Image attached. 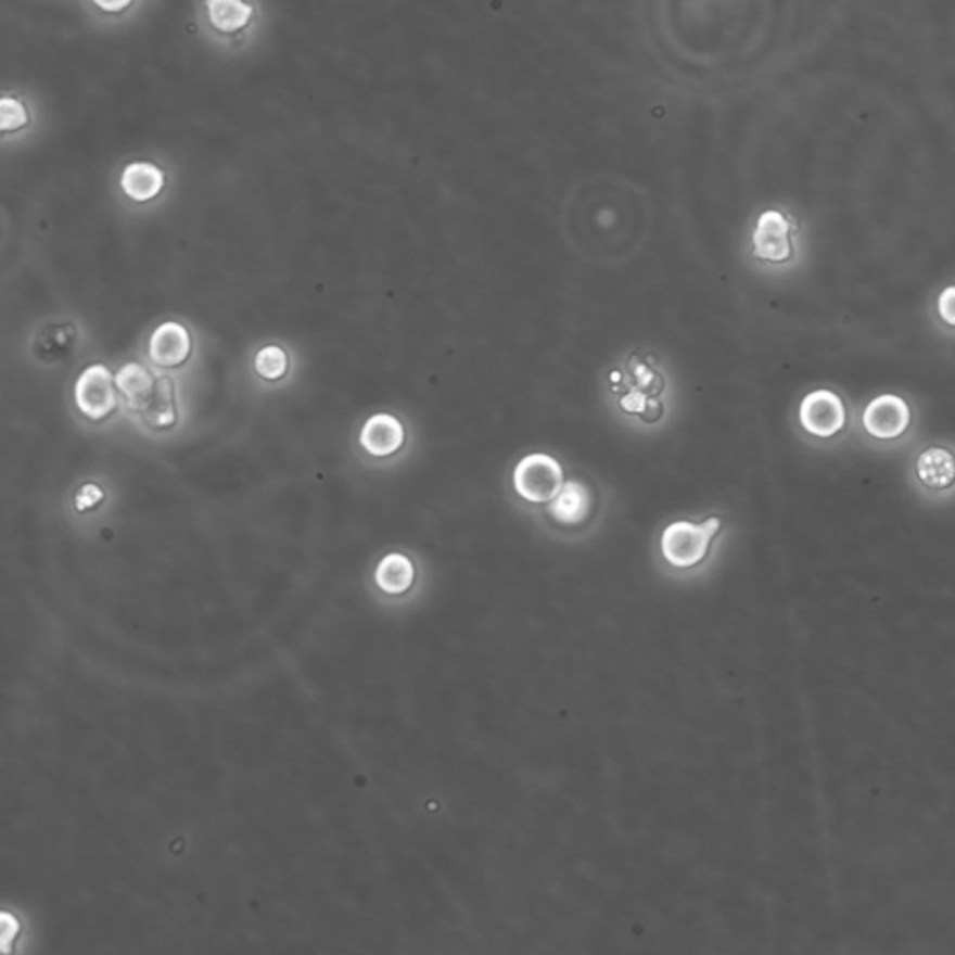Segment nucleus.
Listing matches in <instances>:
<instances>
[{
  "mask_svg": "<svg viewBox=\"0 0 955 955\" xmlns=\"http://www.w3.org/2000/svg\"><path fill=\"white\" fill-rule=\"evenodd\" d=\"M864 428L869 435L889 441L900 437L911 424V411L907 404L894 394H882L869 402L863 417Z\"/></svg>",
  "mask_w": 955,
  "mask_h": 955,
  "instance_id": "nucleus-5",
  "label": "nucleus"
},
{
  "mask_svg": "<svg viewBox=\"0 0 955 955\" xmlns=\"http://www.w3.org/2000/svg\"><path fill=\"white\" fill-rule=\"evenodd\" d=\"M93 2L106 12H119L131 4V0H93Z\"/></svg>",
  "mask_w": 955,
  "mask_h": 955,
  "instance_id": "nucleus-20",
  "label": "nucleus"
},
{
  "mask_svg": "<svg viewBox=\"0 0 955 955\" xmlns=\"http://www.w3.org/2000/svg\"><path fill=\"white\" fill-rule=\"evenodd\" d=\"M254 368L267 381H277L288 373V355L279 345H267L254 358Z\"/></svg>",
  "mask_w": 955,
  "mask_h": 955,
  "instance_id": "nucleus-16",
  "label": "nucleus"
},
{
  "mask_svg": "<svg viewBox=\"0 0 955 955\" xmlns=\"http://www.w3.org/2000/svg\"><path fill=\"white\" fill-rule=\"evenodd\" d=\"M515 492L534 505L551 502L564 487V472L557 459L547 454H531L519 461L513 472Z\"/></svg>",
  "mask_w": 955,
  "mask_h": 955,
  "instance_id": "nucleus-2",
  "label": "nucleus"
},
{
  "mask_svg": "<svg viewBox=\"0 0 955 955\" xmlns=\"http://www.w3.org/2000/svg\"><path fill=\"white\" fill-rule=\"evenodd\" d=\"M754 256L767 262H786L791 256L790 222L782 213L765 212L757 219L754 232Z\"/></svg>",
  "mask_w": 955,
  "mask_h": 955,
  "instance_id": "nucleus-6",
  "label": "nucleus"
},
{
  "mask_svg": "<svg viewBox=\"0 0 955 955\" xmlns=\"http://www.w3.org/2000/svg\"><path fill=\"white\" fill-rule=\"evenodd\" d=\"M801 424L816 437H832L845 424L842 399L835 392L816 391L801 404Z\"/></svg>",
  "mask_w": 955,
  "mask_h": 955,
  "instance_id": "nucleus-4",
  "label": "nucleus"
},
{
  "mask_svg": "<svg viewBox=\"0 0 955 955\" xmlns=\"http://www.w3.org/2000/svg\"><path fill=\"white\" fill-rule=\"evenodd\" d=\"M939 314H941V318L948 326L955 327V285H950V288H946L941 293V297H939Z\"/></svg>",
  "mask_w": 955,
  "mask_h": 955,
  "instance_id": "nucleus-19",
  "label": "nucleus"
},
{
  "mask_svg": "<svg viewBox=\"0 0 955 955\" xmlns=\"http://www.w3.org/2000/svg\"><path fill=\"white\" fill-rule=\"evenodd\" d=\"M918 478L931 489H946L955 482L954 454L944 448H929L918 459Z\"/></svg>",
  "mask_w": 955,
  "mask_h": 955,
  "instance_id": "nucleus-11",
  "label": "nucleus"
},
{
  "mask_svg": "<svg viewBox=\"0 0 955 955\" xmlns=\"http://www.w3.org/2000/svg\"><path fill=\"white\" fill-rule=\"evenodd\" d=\"M140 415L144 418V422L155 430H166V428H173L176 424L178 412H176V402H174L173 379H157L152 398L148 399V404L144 405Z\"/></svg>",
  "mask_w": 955,
  "mask_h": 955,
  "instance_id": "nucleus-12",
  "label": "nucleus"
},
{
  "mask_svg": "<svg viewBox=\"0 0 955 955\" xmlns=\"http://www.w3.org/2000/svg\"><path fill=\"white\" fill-rule=\"evenodd\" d=\"M101 498H103V492H101L98 485L87 484L82 489H80L79 495L75 498V505H77V510L85 511L88 508H93L96 505H100Z\"/></svg>",
  "mask_w": 955,
  "mask_h": 955,
  "instance_id": "nucleus-18",
  "label": "nucleus"
},
{
  "mask_svg": "<svg viewBox=\"0 0 955 955\" xmlns=\"http://www.w3.org/2000/svg\"><path fill=\"white\" fill-rule=\"evenodd\" d=\"M360 445L368 454L375 458L392 456L404 446L405 430L398 418L392 415H373L366 420L365 428L360 432Z\"/></svg>",
  "mask_w": 955,
  "mask_h": 955,
  "instance_id": "nucleus-8",
  "label": "nucleus"
},
{
  "mask_svg": "<svg viewBox=\"0 0 955 955\" xmlns=\"http://www.w3.org/2000/svg\"><path fill=\"white\" fill-rule=\"evenodd\" d=\"M207 10L213 27L222 33H233L245 27L253 15V7H249L243 0H207Z\"/></svg>",
  "mask_w": 955,
  "mask_h": 955,
  "instance_id": "nucleus-15",
  "label": "nucleus"
},
{
  "mask_svg": "<svg viewBox=\"0 0 955 955\" xmlns=\"http://www.w3.org/2000/svg\"><path fill=\"white\" fill-rule=\"evenodd\" d=\"M412 581H415L412 562L398 552L383 558L375 571V583L386 594H404L411 588Z\"/></svg>",
  "mask_w": 955,
  "mask_h": 955,
  "instance_id": "nucleus-14",
  "label": "nucleus"
},
{
  "mask_svg": "<svg viewBox=\"0 0 955 955\" xmlns=\"http://www.w3.org/2000/svg\"><path fill=\"white\" fill-rule=\"evenodd\" d=\"M165 186V176L160 168L150 163H133L122 174V189L129 199L147 202L157 196Z\"/></svg>",
  "mask_w": 955,
  "mask_h": 955,
  "instance_id": "nucleus-10",
  "label": "nucleus"
},
{
  "mask_svg": "<svg viewBox=\"0 0 955 955\" xmlns=\"http://www.w3.org/2000/svg\"><path fill=\"white\" fill-rule=\"evenodd\" d=\"M191 355V334L176 321H166L153 331L150 339V357L155 365L176 368Z\"/></svg>",
  "mask_w": 955,
  "mask_h": 955,
  "instance_id": "nucleus-7",
  "label": "nucleus"
},
{
  "mask_svg": "<svg viewBox=\"0 0 955 955\" xmlns=\"http://www.w3.org/2000/svg\"><path fill=\"white\" fill-rule=\"evenodd\" d=\"M27 124V113L25 106L20 101L2 100L0 101V127L2 131H12L17 127Z\"/></svg>",
  "mask_w": 955,
  "mask_h": 955,
  "instance_id": "nucleus-17",
  "label": "nucleus"
},
{
  "mask_svg": "<svg viewBox=\"0 0 955 955\" xmlns=\"http://www.w3.org/2000/svg\"><path fill=\"white\" fill-rule=\"evenodd\" d=\"M721 529V521L716 518L708 519L702 524L677 521L666 526L661 537V551L674 568H692L700 564L710 552V545L716 532Z\"/></svg>",
  "mask_w": 955,
  "mask_h": 955,
  "instance_id": "nucleus-1",
  "label": "nucleus"
},
{
  "mask_svg": "<svg viewBox=\"0 0 955 955\" xmlns=\"http://www.w3.org/2000/svg\"><path fill=\"white\" fill-rule=\"evenodd\" d=\"M116 379L103 365L88 366L75 385V404L90 420H103L116 409Z\"/></svg>",
  "mask_w": 955,
  "mask_h": 955,
  "instance_id": "nucleus-3",
  "label": "nucleus"
},
{
  "mask_svg": "<svg viewBox=\"0 0 955 955\" xmlns=\"http://www.w3.org/2000/svg\"><path fill=\"white\" fill-rule=\"evenodd\" d=\"M114 379H116V389L126 398L127 407L139 412L144 409L148 399L152 398L157 385V379H153L152 373L139 362H127L126 366H122V370Z\"/></svg>",
  "mask_w": 955,
  "mask_h": 955,
  "instance_id": "nucleus-9",
  "label": "nucleus"
},
{
  "mask_svg": "<svg viewBox=\"0 0 955 955\" xmlns=\"http://www.w3.org/2000/svg\"><path fill=\"white\" fill-rule=\"evenodd\" d=\"M590 511V493L577 482L564 484L551 505V513L557 521L565 524H577L588 518Z\"/></svg>",
  "mask_w": 955,
  "mask_h": 955,
  "instance_id": "nucleus-13",
  "label": "nucleus"
}]
</instances>
